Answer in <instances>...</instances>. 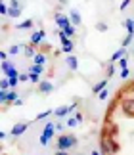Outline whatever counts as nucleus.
I'll use <instances>...</instances> for the list:
<instances>
[{
    "label": "nucleus",
    "instance_id": "obj_1",
    "mask_svg": "<svg viewBox=\"0 0 134 155\" xmlns=\"http://www.w3.org/2000/svg\"><path fill=\"white\" fill-rule=\"evenodd\" d=\"M75 146H77V136H73V134H62L58 138V144H56L58 150H63V151L71 150Z\"/></svg>",
    "mask_w": 134,
    "mask_h": 155
},
{
    "label": "nucleus",
    "instance_id": "obj_2",
    "mask_svg": "<svg viewBox=\"0 0 134 155\" xmlns=\"http://www.w3.org/2000/svg\"><path fill=\"white\" fill-rule=\"evenodd\" d=\"M59 38H62V50H63L65 54H71L73 48H75V46H73V42H71V38L67 37L63 31H59Z\"/></svg>",
    "mask_w": 134,
    "mask_h": 155
},
{
    "label": "nucleus",
    "instance_id": "obj_3",
    "mask_svg": "<svg viewBox=\"0 0 134 155\" xmlns=\"http://www.w3.org/2000/svg\"><path fill=\"white\" fill-rule=\"evenodd\" d=\"M29 124H31V123H17V124H14V128L10 130V134L12 136H21L29 128Z\"/></svg>",
    "mask_w": 134,
    "mask_h": 155
},
{
    "label": "nucleus",
    "instance_id": "obj_4",
    "mask_svg": "<svg viewBox=\"0 0 134 155\" xmlns=\"http://www.w3.org/2000/svg\"><path fill=\"white\" fill-rule=\"evenodd\" d=\"M54 19H56V25L59 29H63L67 25H71V19H69V15H63V14H56L54 15Z\"/></svg>",
    "mask_w": 134,
    "mask_h": 155
},
{
    "label": "nucleus",
    "instance_id": "obj_5",
    "mask_svg": "<svg viewBox=\"0 0 134 155\" xmlns=\"http://www.w3.org/2000/svg\"><path fill=\"white\" fill-rule=\"evenodd\" d=\"M123 109L129 117H134V98H126L123 100Z\"/></svg>",
    "mask_w": 134,
    "mask_h": 155
},
{
    "label": "nucleus",
    "instance_id": "obj_6",
    "mask_svg": "<svg viewBox=\"0 0 134 155\" xmlns=\"http://www.w3.org/2000/svg\"><path fill=\"white\" fill-rule=\"evenodd\" d=\"M44 37H46V31H42V29H40V31H36V33H33L31 35V44L33 46H39L42 40H44Z\"/></svg>",
    "mask_w": 134,
    "mask_h": 155
},
{
    "label": "nucleus",
    "instance_id": "obj_7",
    "mask_svg": "<svg viewBox=\"0 0 134 155\" xmlns=\"http://www.w3.org/2000/svg\"><path fill=\"white\" fill-rule=\"evenodd\" d=\"M75 107H77V104H71V105H62L59 109L54 111V115H56V117H63V115H67V113H71L73 109H75Z\"/></svg>",
    "mask_w": 134,
    "mask_h": 155
},
{
    "label": "nucleus",
    "instance_id": "obj_8",
    "mask_svg": "<svg viewBox=\"0 0 134 155\" xmlns=\"http://www.w3.org/2000/svg\"><path fill=\"white\" fill-rule=\"evenodd\" d=\"M39 90L42 94H50V92H54V84H52L50 81H40L39 82Z\"/></svg>",
    "mask_w": 134,
    "mask_h": 155
},
{
    "label": "nucleus",
    "instance_id": "obj_9",
    "mask_svg": "<svg viewBox=\"0 0 134 155\" xmlns=\"http://www.w3.org/2000/svg\"><path fill=\"white\" fill-rule=\"evenodd\" d=\"M69 19H71V23H73V25H81V23H82V17H81V14H79L77 10H71V14H69Z\"/></svg>",
    "mask_w": 134,
    "mask_h": 155
},
{
    "label": "nucleus",
    "instance_id": "obj_10",
    "mask_svg": "<svg viewBox=\"0 0 134 155\" xmlns=\"http://www.w3.org/2000/svg\"><path fill=\"white\" fill-rule=\"evenodd\" d=\"M33 61L39 63V65H44L46 63V54L44 52H36L35 56H33Z\"/></svg>",
    "mask_w": 134,
    "mask_h": 155
},
{
    "label": "nucleus",
    "instance_id": "obj_11",
    "mask_svg": "<svg viewBox=\"0 0 134 155\" xmlns=\"http://www.w3.org/2000/svg\"><path fill=\"white\" fill-rule=\"evenodd\" d=\"M67 67H69L71 71H77V67H79V59H77L75 56H67Z\"/></svg>",
    "mask_w": 134,
    "mask_h": 155
},
{
    "label": "nucleus",
    "instance_id": "obj_12",
    "mask_svg": "<svg viewBox=\"0 0 134 155\" xmlns=\"http://www.w3.org/2000/svg\"><path fill=\"white\" fill-rule=\"evenodd\" d=\"M54 132H56V128H54V123H46V127H44V132H42V134H44L46 138L50 140L52 136H54Z\"/></svg>",
    "mask_w": 134,
    "mask_h": 155
},
{
    "label": "nucleus",
    "instance_id": "obj_13",
    "mask_svg": "<svg viewBox=\"0 0 134 155\" xmlns=\"http://www.w3.org/2000/svg\"><path fill=\"white\" fill-rule=\"evenodd\" d=\"M106 86H107V79H103V81H100V82H98V84H94V86H92V92L96 94V96H98V92H102Z\"/></svg>",
    "mask_w": 134,
    "mask_h": 155
},
{
    "label": "nucleus",
    "instance_id": "obj_14",
    "mask_svg": "<svg viewBox=\"0 0 134 155\" xmlns=\"http://www.w3.org/2000/svg\"><path fill=\"white\" fill-rule=\"evenodd\" d=\"M15 100H17V92H15V90H10V92H6V105L14 104Z\"/></svg>",
    "mask_w": 134,
    "mask_h": 155
},
{
    "label": "nucleus",
    "instance_id": "obj_15",
    "mask_svg": "<svg viewBox=\"0 0 134 155\" xmlns=\"http://www.w3.org/2000/svg\"><path fill=\"white\" fill-rule=\"evenodd\" d=\"M6 15H10V17H19L21 15V8H14V6H8V14Z\"/></svg>",
    "mask_w": 134,
    "mask_h": 155
},
{
    "label": "nucleus",
    "instance_id": "obj_16",
    "mask_svg": "<svg viewBox=\"0 0 134 155\" xmlns=\"http://www.w3.org/2000/svg\"><path fill=\"white\" fill-rule=\"evenodd\" d=\"M6 73V79H17L19 77V71H17L15 67H12V69H8V71H4Z\"/></svg>",
    "mask_w": 134,
    "mask_h": 155
},
{
    "label": "nucleus",
    "instance_id": "obj_17",
    "mask_svg": "<svg viewBox=\"0 0 134 155\" xmlns=\"http://www.w3.org/2000/svg\"><path fill=\"white\" fill-rule=\"evenodd\" d=\"M125 52H126V48H119V50H117V52H115L113 56H111V59H109V61L113 63V61H117V59H121V58L125 56Z\"/></svg>",
    "mask_w": 134,
    "mask_h": 155
},
{
    "label": "nucleus",
    "instance_id": "obj_18",
    "mask_svg": "<svg viewBox=\"0 0 134 155\" xmlns=\"http://www.w3.org/2000/svg\"><path fill=\"white\" fill-rule=\"evenodd\" d=\"M29 71H33V73H36V75H42V73H44V67H42V65H39V63H33Z\"/></svg>",
    "mask_w": 134,
    "mask_h": 155
},
{
    "label": "nucleus",
    "instance_id": "obj_19",
    "mask_svg": "<svg viewBox=\"0 0 134 155\" xmlns=\"http://www.w3.org/2000/svg\"><path fill=\"white\" fill-rule=\"evenodd\" d=\"M62 31H63V33L67 35V37L71 38L73 35H75V27H73V25H67V27H63V29H62Z\"/></svg>",
    "mask_w": 134,
    "mask_h": 155
},
{
    "label": "nucleus",
    "instance_id": "obj_20",
    "mask_svg": "<svg viewBox=\"0 0 134 155\" xmlns=\"http://www.w3.org/2000/svg\"><path fill=\"white\" fill-rule=\"evenodd\" d=\"M29 81L33 82V84H36V82H40V75L33 73V71H29Z\"/></svg>",
    "mask_w": 134,
    "mask_h": 155
},
{
    "label": "nucleus",
    "instance_id": "obj_21",
    "mask_svg": "<svg viewBox=\"0 0 134 155\" xmlns=\"http://www.w3.org/2000/svg\"><path fill=\"white\" fill-rule=\"evenodd\" d=\"M31 27H33V21H31V19H25L23 23H19V25H17V29H19V31H21V29H31Z\"/></svg>",
    "mask_w": 134,
    "mask_h": 155
},
{
    "label": "nucleus",
    "instance_id": "obj_22",
    "mask_svg": "<svg viewBox=\"0 0 134 155\" xmlns=\"http://www.w3.org/2000/svg\"><path fill=\"white\" fill-rule=\"evenodd\" d=\"M132 38H134V33H129L125 37V40H123V48H126L129 44H132Z\"/></svg>",
    "mask_w": 134,
    "mask_h": 155
},
{
    "label": "nucleus",
    "instance_id": "obj_23",
    "mask_svg": "<svg viewBox=\"0 0 134 155\" xmlns=\"http://www.w3.org/2000/svg\"><path fill=\"white\" fill-rule=\"evenodd\" d=\"M35 54H36V52H35V46H33V44L25 46V56H27V58H33Z\"/></svg>",
    "mask_w": 134,
    "mask_h": 155
},
{
    "label": "nucleus",
    "instance_id": "obj_24",
    "mask_svg": "<svg viewBox=\"0 0 134 155\" xmlns=\"http://www.w3.org/2000/svg\"><path fill=\"white\" fill-rule=\"evenodd\" d=\"M125 27H126V31H129V33H134V19H126L125 21Z\"/></svg>",
    "mask_w": 134,
    "mask_h": 155
},
{
    "label": "nucleus",
    "instance_id": "obj_25",
    "mask_svg": "<svg viewBox=\"0 0 134 155\" xmlns=\"http://www.w3.org/2000/svg\"><path fill=\"white\" fill-rule=\"evenodd\" d=\"M96 29H98L100 33H106V31H107V23H103V21H98V23H96Z\"/></svg>",
    "mask_w": 134,
    "mask_h": 155
},
{
    "label": "nucleus",
    "instance_id": "obj_26",
    "mask_svg": "<svg viewBox=\"0 0 134 155\" xmlns=\"http://www.w3.org/2000/svg\"><path fill=\"white\" fill-rule=\"evenodd\" d=\"M0 88H2V90H8V88H12V86H10V81H8V79H2V81H0Z\"/></svg>",
    "mask_w": 134,
    "mask_h": 155
},
{
    "label": "nucleus",
    "instance_id": "obj_27",
    "mask_svg": "<svg viewBox=\"0 0 134 155\" xmlns=\"http://www.w3.org/2000/svg\"><path fill=\"white\" fill-rule=\"evenodd\" d=\"M0 14H2V15L8 14V6L4 4V0H0Z\"/></svg>",
    "mask_w": 134,
    "mask_h": 155
},
{
    "label": "nucleus",
    "instance_id": "obj_28",
    "mask_svg": "<svg viewBox=\"0 0 134 155\" xmlns=\"http://www.w3.org/2000/svg\"><path fill=\"white\" fill-rule=\"evenodd\" d=\"M107 96H109V90H107V88H103V90L98 94V98H100V100H107Z\"/></svg>",
    "mask_w": 134,
    "mask_h": 155
},
{
    "label": "nucleus",
    "instance_id": "obj_29",
    "mask_svg": "<svg viewBox=\"0 0 134 155\" xmlns=\"http://www.w3.org/2000/svg\"><path fill=\"white\" fill-rule=\"evenodd\" d=\"M126 65H129V59H126V58L123 56V58H121V59H119V67H121V69H125V67H126Z\"/></svg>",
    "mask_w": 134,
    "mask_h": 155
},
{
    "label": "nucleus",
    "instance_id": "obj_30",
    "mask_svg": "<svg viewBox=\"0 0 134 155\" xmlns=\"http://www.w3.org/2000/svg\"><path fill=\"white\" fill-rule=\"evenodd\" d=\"M8 52L12 54V56H15V54H19V44H14V46H12V48H10Z\"/></svg>",
    "mask_w": 134,
    "mask_h": 155
},
{
    "label": "nucleus",
    "instance_id": "obj_31",
    "mask_svg": "<svg viewBox=\"0 0 134 155\" xmlns=\"http://www.w3.org/2000/svg\"><path fill=\"white\" fill-rule=\"evenodd\" d=\"M39 142H40V146H48V144H50V140H48V138H46L44 134H40V138H39Z\"/></svg>",
    "mask_w": 134,
    "mask_h": 155
},
{
    "label": "nucleus",
    "instance_id": "obj_32",
    "mask_svg": "<svg viewBox=\"0 0 134 155\" xmlns=\"http://www.w3.org/2000/svg\"><path fill=\"white\" fill-rule=\"evenodd\" d=\"M0 67H2V71H8V69L14 67V65H12V61H2V65H0Z\"/></svg>",
    "mask_w": 134,
    "mask_h": 155
},
{
    "label": "nucleus",
    "instance_id": "obj_33",
    "mask_svg": "<svg viewBox=\"0 0 134 155\" xmlns=\"http://www.w3.org/2000/svg\"><path fill=\"white\" fill-rule=\"evenodd\" d=\"M129 77H130V71H129V67H125L121 71V79H129Z\"/></svg>",
    "mask_w": 134,
    "mask_h": 155
},
{
    "label": "nucleus",
    "instance_id": "obj_34",
    "mask_svg": "<svg viewBox=\"0 0 134 155\" xmlns=\"http://www.w3.org/2000/svg\"><path fill=\"white\" fill-rule=\"evenodd\" d=\"M77 124H79V121H77V119H75V117H71V119H67V127H77Z\"/></svg>",
    "mask_w": 134,
    "mask_h": 155
},
{
    "label": "nucleus",
    "instance_id": "obj_35",
    "mask_svg": "<svg viewBox=\"0 0 134 155\" xmlns=\"http://www.w3.org/2000/svg\"><path fill=\"white\" fill-rule=\"evenodd\" d=\"M17 79H19V82H27L29 81V73L25 75V73H19V77H17Z\"/></svg>",
    "mask_w": 134,
    "mask_h": 155
},
{
    "label": "nucleus",
    "instance_id": "obj_36",
    "mask_svg": "<svg viewBox=\"0 0 134 155\" xmlns=\"http://www.w3.org/2000/svg\"><path fill=\"white\" fill-rule=\"evenodd\" d=\"M2 104H6V90L0 88V105H2Z\"/></svg>",
    "mask_w": 134,
    "mask_h": 155
},
{
    "label": "nucleus",
    "instance_id": "obj_37",
    "mask_svg": "<svg viewBox=\"0 0 134 155\" xmlns=\"http://www.w3.org/2000/svg\"><path fill=\"white\" fill-rule=\"evenodd\" d=\"M50 113H52V109H50V111H44V113H40V115H36V121H40V119H46L48 115H50Z\"/></svg>",
    "mask_w": 134,
    "mask_h": 155
},
{
    "label": "nucleus",
    "instance_id": "obj_38",
    "mask_svg": "<svg viewBox=\"0 0 134 155\" xmlns=\"http://www.w3.org/2000/svg\"><path fill=\"white\" fill-rule=\"evenodd\" d=\"M115 73V65L113 63H109V67H107V77H111Z\"/></svg>",
    "mask_w": 134,
    "mask_h": 155
},
{
    "label": "nucleus",
    "instance_id": "obj_39",
    "mask_svg": "<svg viewBox=\"0 0 134 155\" xmlns=\"http://www.w3.org/2000/svg\"><path fill=\"white\" fill-rule=\"evenodd\" d=\"M8 81H10V86H12V88H15L17 82H19V79H8Z\"/></svg>",
    "mask_w": 134,
    "mask_h": 155
},
{
    "label": "nucleus",
    "instance_id": "obj_40",
    "mask_svg": "<svg viewBox=\"0 0 134 155\" xmlns=\"http://www.w3.org/2000/svg\"><path fill=\"white\" fill-rule=\"evenodd\" d=\"M10 6H14V8H21V6H19V0H10Z\"/></svg>",
    "mask_w": 134,
    "mask_h": 155
},
{
    "label": "nucleus",
    "instance_id": "obj_41",
    "mask_svg": "<svg viewBox=\"0 0 134 155\" xmlns=\"http://www.w3.org/2000/svg\"><path fill=\"white\" fill-rule=\"evenodd\" d=\"M129 2H130V0H123V2H121V6H119V10H125L126 6H129Z\"/></svg>",
    "mask_w": 134,
    "mask_h": 155
},
{
    "label": "nucleus",
    "instance_id": "obj_42",
    "mask_svg": "<svg viewBox=\"0 0 134 155\" xmlns=\"http://www.w3.org/2000/svg\"><path fill=\"white\" fill-rule=\"evenodd\" d=\"M54 128H56V130H63V123H58V124H54Z\"/></svg>",
    "mask_w": 134,
    "mask_h": 155
},
{
    "label": "nucleus",
    "instance_id": "obj_43",
    "mask_svg": "<svg viewBox=\"0 0 134 155\" xmlns=\"http://www.w3.org/2000/svg\"><path fill=\"white\" fill-rule=\"evenodd\" d=\"M54 155H69V153H67V151H63V150H58V151L54 153Z\"/></svg>",
    "mask_w": 134,
    "mask_h": 155
},
{
    "label": "nucleus",
    "instance_id": "obj_44",
    "mask_svg": "<svg viewBox=\"0 0 134 155\" xmlns=\"http://www.w3.org/2000/svg\"><path fill=\"white\" fill-rule=\"evenodd\" d=\"M75 119H77L79 123H81V121H82V113H77V115H75Z\"/></svg>",
    "mask_w": 134,
    "mask_h": 155
},
{
    "label": "nucleus",
    "instance_id": "obj_45",
    "mask_svg": "<svg viewBox=\"0 0 134 155\" xmlns=\"http://www.w3.org/2000/svg\"><path fill=\"white\" fill-rule=\"evenodd\" d=\"M6 138V132H2V130H0V140H4Z\"/></svg>",
    "mask_w": 134,
    "mask_h": 155
},
{
    "label": "nucleus",
    "instance_id": "obj_46",
    "mask_svg": "<svg viewBox=\"0 0 134 155\" xmlns=\"http://www.w3.org/2000/svg\"><path fill=\"white\" fill-rule=\"evenodd\" d=\"M92 155H103V153H102V151H98V150H94V151H92Z\"/></svg>",
    "mask_w": 134,
    "mask_h": 155
},
{
    "label": "nucleus",
    "instance_id": "obj_47",
    "mask_svg": "<svg viewBox=\"0 0 134 155\" xmlns=\"http://www.w3.org/2000/svg\"><path fill=\"white\" fill-rule=\"evenodd\" d=\"M129 90L132 92V96H134V82H132V84H130V88H129Z\"/></svg>",
    "mask_w": 134,
    "mask_h": 155
},
{
    "label": "nucleus",
    "instance_id": "obj_48",
    "mask_svg": "<svg viewBox=\"0 0 134 155\" xmlns=\"http://www.w3.org/2000/svg\"><path fill=\"white\" fill-rule=\"evenodd\" d=\"M0 59H6V54L4 52H0Z\"/></svg>",
    "mask_w": 134,
    "mask_h": 155
},
{
    "label": "nucleus",
    "instance_id": "obj_49",
    "mask_svg": "<svg viewBox=\"0 0 134 155\" xmlns=\"http://www.w3.org/2000/svg\"><path fill=\"white\" fill-rule=\"evenodd\" d=\"M59 4H67V0H59Z\"/></svg>",
    "mask_w": 134,
    "mask_h": 155
},
{
    "label": "nucleus",
    "instance_id": "obj_50",
    "mask_svg": "<svg viewBox=\"0 0 134 155\" xmlns=\"http://www.w3.org/2000/svg\"><path fill=\"white\" fill-rule=\"evenodd\" d=\"M132 54H134V44H132Z\"/></svg>",
    "mask_w": 134,
    "mask_h": 155
},
{
    "label": "nucleus",
    "instance_id": "obj_51",
    "mask_svg": "<svg viewBox=\"0 0 134 155\" xmlns=\"http://www.w3.org/2000/svg\"><path fill=\"white\" fill-rule=\"evenodd\" d=\"M79 155H81V153H79Z\"/></svg>",
    "mask_w": 134,
    "mask_h": 155
}]
</instances>
